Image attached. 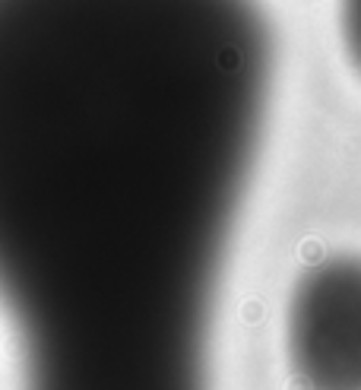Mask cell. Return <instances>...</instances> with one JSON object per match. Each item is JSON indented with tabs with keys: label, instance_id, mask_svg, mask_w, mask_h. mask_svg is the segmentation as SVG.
<instances>
[{
	"label": "cell",
	"instance_id": "obj_1",
	"mask_svg": "<svg viewBox=\"0 0 361 390\" xmlns=\"http://www.w3.org/2000/svg\"><path fill=\"white\" fill-rule=\"evenodd\" d=\"M257 0H0V308L26 390H209L263 140Z\"/></svg>",
	"mask_w": 361,
	"mask_h": 390
},
{
	"label": "cell",
	"instance_id": "obj_2",
	"mask_svg": "<svg viewBox=\"0 0 361 390\" xmlns=\"http://www.w3.org/2000/svg\"><path fill=\"white\" fill-rule=\"evenodd\" d=\"M286 352L301 390H361V257H327L298 280Z\"/></svg>",
	"mask_w": 361,
	"mask_h": 390
},
{
	"label": "cell",
	"instance_id": "obj_3",
	"mask_svg": "<svg viewBox=\"0 0 361 390\" xmlns=\"http://www.w3.org/2000/svg\"><path fill=\"white\" fill-rule=\"evenodd\" d=\"M342 38L348 57L361 70V0H342Z\"/></svg>",
	"mask_w": 361,
	"mask_h": 390
}]
</instances>
